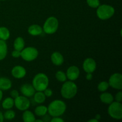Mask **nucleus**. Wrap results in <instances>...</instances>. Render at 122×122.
Returning <instances> with one entry per match:
<instances>
[{"label":"nucleus","instance_id":"nucleus-1","mask_svg":"<svg viewBox=\"0 0 122 122\" xmlns=\"http://www.w3.org/2000/svg\"><path fill=\"white\" fill-rule=\"evenodd\" d=\"M48 108V113L51 117H60L66 110L67 106L65 102L60 100H56L52 101L49 104Z\"/></svg>","mask_w":122,"mask_h":122},{"label":"nucleus","instance_id":"nucleus-2","mask_svg":"<svg viewBox=\"0 0 122 122\" xmlns=\"http://www.w3.org/2000/svg\"><path fill=\"white\" fill-rule=\"evenodd\" d=\"M61 95L64 98L70 100L77 93V86L73 81H65L61 88Z\"/></svg>","mask_w":122,"mask_h":122},{"label":"nucleus","instance_id":"nucleus-3","mask_svg":"<svg viewBox=\"0 0 122 122\" xmlns=\"http://www.w3.org/2000/svg\"><path fill=\"white\" fill-rule=\"evenodd\" d=\"M32 85L36 91H44L48 87V77L44 73H39L34 76Z\"/></svg>","mask_w":122,"mask_h":122},{"label":"nucleus","instance_id":"nucleus-4","mask_svg":"<svg viewBox=\"0 0 122 122\" xmlns=\"http://www.w3.org/2000/svg\"><path fill=\"white\" fill-rule=\"evenodd\" d=\"M96 13L99 19L102 20H106L113 16L115 13V10L113 6L110 5H100L97 8Z\"/></svg>","mask_w":122,"mask_h":122},{"label":"nucleus","instance_id":"nucleus-5","mask_svg":"<svg viewBox=\"0 0 122 122\" xmlns=\"http://www.w3.org/2000/svg\"><path fill=\"white\" fill-rule=\"evenodd\" d=\"M59 22L56 17H49L43 25V32L48 35H52L56 33L58 30Z\"/></svg>","mask_w":122,"mask_h":122},{"label":"nucleus","instance_id":"nucleus-6","mask_svg":"<svg viewBox=\"0 0 122 122\" xmlns=\"http://www.w3.org/2000/svg\"><path fill=\"white\" fill-rule=\"evenodd\" d=\"M108 113L110 116L115 120H121L122 119V105L117 101H113L109 104Z\"/></svg>","mask_w":122,"mask_h":122},{"label":"nucleus","instance_id":"nucleus-7","mask_svg":"<svg viewBox=\"0 0 122 122\" xmlns=\"http://www.w3.org/2000/svg\"><path fill=\"white\" fill-rule=\"evenodd\" d=\"M39 55V52L36 48L33 46H27L24 48L21 51L20 57L26 61H32L36 59Z\"/></svg>","mask_w":122,"mask_h":122},{"label":"nucleus","instance_id":"nucleus-8","mask_svg":"<svg viewBox=\"0 0 122 122\" xmlns=\"http://www.w3.org/2000/svg\"><path fill=\"white\" fill-rule=\"evenodd\" d=\"M14 106L20 111H25L28 110L30 106V100L26 97L23 95H19L14 99Z\"/></svg>","mask_w":122,"mask_h":122},{"label":"nucleus","instance_id":"nucleus-9","mask_svg":"<svg viewBox=\"0 0 122 122\" xmlns=\"http://www.w3.org/2000/svg\"><path fill=\"white\" fill-rule=\"evenodd\" d=\"M110 86L113 89L122 90V75L119 73H115L111 75L108 80Z\"/></svg>","mask_w":122,"mask_h":122},{"label":"nucleus","instance_id":"nucleus-10","mask_svg":"<svg viewBox=\"0 0 122 122\" xmlns=\"http://www.w3.org/2000/svg\"><path fill=\"white\" fill-rule=\"evenodd\" d=\"M83 70L86 73H92L95 71L97 69V63L92 58H87L83 61L82 64Z\"/></svg>","mask_w":122,"mask_h":122},{"label":"nucleus","instance_id":"nucleus-11","mask_svg":"<svg viewBox=\"0 0 122 122\" xmlns=\"http://www.w3.org/2000/svg\"><path fill=\"white\" fill-rule=\"evenodd\" d=\"M66 74L67 78L69 79V81H75L79 77L80 70L76 66H71L67 69Z\"/></svg>","mask_w":122,"mask_h":122},{"label":"nucleus","instance_id":"nucleus-12","mask_svg":"<svg viewBox=\"0 0 122 122\" xmlns=\"http://www.w3.org/2000/svg\"><path fill=\"white\" fill-rule=\"evenodd\" d=\"M20 92L23 96L28 98L33 97L36 90L32 84L25 83L20 87Z\"/></svg>","mask_w":122,"mask_h":122},{"label":"nucleus","instance_id":"nucleus-13","mask_svg":"<svg viewBox=\"0 0 122 122\" xmlns=\"http://www.w3.org/2000/svg\"><path fill=\"white\" fill-rule=\"evenodd\" d=\"M11 75L15 79H22L26 75V70L21 66H15L12 69Z\"/></svg>","mask_w":122,"mask_h":122},{"label":"nucleus","instance_id":"nucleus-14","mask_svg":"<svg viewBox=\"0 0 122 122\" xmlns=\"http://www.w3.org/2000/svg\"><path fill=\"white\" fill-rule=\"evenodd\" d=\"M51 60L52 61V64H54L57 66H60L62 65L64 63V57L63 55L59 52H54L51 56Z\"/></svg>","mask_w":122,"mask_h":122},{"label":"nucleus","instance_id":"nucleus-15","mask_svg":"<svg viewBox=\"0 0 122 122\" xmlns=\"http://www.w3.org/2000/svg\"><path fill=\"white\" fill-rule=\"evenodd\" d=\"M28 33L32 36H39L42 33V27L38 25H32L28 27Z\"/></svg>","mask_w":122,"mask_h":122},{"label":"nucleus","instance_id":"nucleus-16","mask_svg":"<svg viewBox=\"0 0 122 122\" xmlns=\"http://www.w3.org/2000/svg\"><path fill=\"white\" fill-rule=\"evenodd\" d=\"M100 100L102 103L105 104H110L114 100L113 95L110 92H103L100 96Z\"/></svg>","mask_w":122,"mask_h":122},{"label":"nucleus","instance_id":"nucleus-17","mask_svg":"<svg viewBox=\"0 0 122 122\" xmlns=\"http://www.w3.org/2000/svg\"><path fill=\"white\" fill-rule=\"evenodd\" d=\"M12 87V82L10 79L5 77H0V89L7 91Z\"/></svg>","mask_w":122,"mask_h":122},{"label":"nucleus","instance_id":"nucleus-18","mask_svg":"<svg viewBox=\"0 0 122 122\" xmlns=\"http://www.w3.org/2000/svg\"><path fill=\"white\" fill-rule=\"evenodd\" d=\"M8 52V46L5 41L0 39V61L6 57Z\"/></svg>","mask_w":122,"mask_h":122},{"label":"nucleus","instance_id":"nucleus-19","mask_svg":"<svg viewBox=\"0 0 122 122\" xmlns=\"http://www.w3.org/2000/svg\"><path fill=\"white\" fill-rule=\"evenodd\" d=\"M14 50L21 51L25 48V42L22 37L19 36L15 39L13 43Z\"/></svg>","mask_w":122,"mask_h":122},{"label":"nucleus","instance_id":"nucleus-20","mask_svg":"<svg viewBox=\"0 0 122 122\" xmlns=\"http://www.w3.org/2000/svg\"><path fill=\"white\" fill-rule=\"evenodd\" d=\"M22 119L25 122H35L36 120L35 116L31 111L26 110L23 111Z\"/></svg>","mask_w":122,"mask_h":122},{"label":"nucleus","instance_id":"nucleus-21","mask_svg":"<svg viewBox=\"0 0 122 122\" xmlns=\"http://www.w3.org/2000/svg\"><path fill=\"white\" fill-rule=\"evenodd\" d=\"M33 100L37 104H41L46 100V96L43 91H36L33 95Z\"/></svg>","mask_w":122,"mask_h":122},{"label":"nucleus","instance_id":"nucleus-22","mask_svg":"<svg viewBox=\"0 0 122 122\" xmlns=\"http://www.w3.org/2000/svg\"><path fill=\"white\" fill-rule=\"evenodd\" d=\"M14 106V99L11 97H7L5 98L2 102V107L5 110L11 109Z\"/></svg>","mask_w":122,"mask_h":122},{"label":"nucleus","instance_id":"nucleus-23","mask_svg":"<svg viewBox=\"0 0 122 122\" xmlns=\"http://www.w3.org/2000/svg\"><path fill=\"white\" fill-rule=\"evenodd\" d=\"M10 36V32L7 27L4 26L0 27V39L4 41L8 40Z\"/></svg>","mask_w":122,"mask_h":122},{"label":"nucleus","instance_id":"nucleus-24","mask_svg":"<svg viewBox=\"0 0 122 122\" xmlns=\"http://www.w3.org/2000/svg\"><path fill=\"white\" fill-rule=\"evenodd\" d=\"M48 113V108L45 106L41 105L35 109V114L38 117H42Z\"/></svg>","mask_w":122,"mask_h":122},{"label":"nucleus","instance_id":"nucleus-25","mask_svg":"<svg viewBox=\"0 0 122 122\" xmlns=\"http://www.w3.org/2000/svg\"><path fill=\"white\" fill-rule=\"evenodd\" d=\"M56 78L58 81L60 82H64L67 81L66 74L63 71H58L56 73Z\"/></svg>","mask_w":122,"mask_h":122},{"label":"nucleus","instance_id":"nucleus-26","mask_svg":"<svg viewBox=\"0 0 122 122\" xmlns=\"http://www.w3.org/2000/svg\"><path fill=\"white\" fill-rule=\"evenodd\" d=\"M4 115V118L6 120H13L15 118V113L14 111L12 110L9 109V110H7L4 113V114H3Z\"/></svg>","mask_w":122,"mask_h":122},{"label":"nucleus","instance_id":"nucleus-27","mask_svg":"<svg viewBox=\"0 0 122 122\" xmlns=\"http://www.w3.org/2000/svg\"><path fill=\"white\" fill-rule=\"evenodd\" d=\"M109 84H108V82L106 81H102V82H100L99 84L98 85V90L100 92H106L107 89L109 88Z\"/></svg>","mask_w":122,"mask_h":122},{"label":"nucleus","instance_id":"nucleus-28","mask_svg":"<svg viewBox=\"0 0 122 122\" xmlns=\"http://www.w3.org/2000/svg\"><path fill=\"white\" fill-rule=\"evenodd\" d=\"M86 3L90 7L97 8L100 5V0H86Z\"/></svg>","mask_w":122,"mask_h":122},{"label":"nucleus","instance_id":"nucleus-29","mask_svg":"<svg viewBox=\"0 0 122 122\" xmlns=\"http://www.w3.org/2000/svg\"><path fill=\"white\" fill-rule=\"evenodd\" d=\"M43 92L44 93V94H45V95L46 96V97H50L52 96V94H53V92H52V89L48 88H46V89L43 91Z\"/></svg>","mask_w":122,"mask_h":122},{"label":"nucleus","instance_id":"nucleus-30","mask_svg":"<svg viewBox=\"0 0 122 122\" xmlns=\"http://www.w3.org/2000/svg\"><path fill=\"white\" fill-rule=\"evenodd\" d=\"M114 100H116V101H117V102H121L122 101V92L121 90H120V91L118 92L116 94L115 98Z\"/></svg>","mask_w":122,"mask_h":122},{"label":"nucleus","instance_id":"nucleus-31","mask_svg":"<svg viewBox=\"0 0 122 122\" xmlns=\"http://www.w3.org/2000/svg\"><path fill=\"white\" fill-rule=\"evenodd\" d=\"M19 95V92H18V91L16 90V89H13V90H12L10 92V96L11 97L13 98V99L17 97Z\"/></svg>","mask_w":122,"mask_h":122},{"label":"nucleus","instance_id":"nucleus-32","mask_svg":"<svg viewBox=\"0 0 122 122\" xmlns=\"http://www.w3.org/2000/svg\"><path fill=\"white\" fill-rule=\"evenodd\" d=\"M20 54H21V51H17V50H14L13 52H11L12 57L14 58H19L20 57Z\"/></svg>","mask_w":122,"mask_h":122},{"label":"nucleus","instance_id":"nucleus-33","mask_svg":"<svg viewBox=\"0 0 122 122\" xmlns=\"http://www.w3.org/2000/svg\"><path fill=\"white\" fill-rule=\"evenodd\" d=\"M51 122H64V120L60 117H54L50 120Z\"/></svg>","mask_w":122,"mask_h":122},{"label":"nucleus","instance_id":"nucleus-34","mask_svg":"<svg viewBox=\"0 0 122 122\" xmlns=\"http://www.w3.org/2000/svg\"><path fill=\"white\" fill-rule=\"evenodd\" d=\"M51 116L50 115V114H47V113H46L45 115H44V116H42V121L43 122H50V120H51Z\"/></svg>","mask_w":122,"mask_h":122},{"label":"nucleus","instance_id":"nucleus-35","mask_svg":"<svg viewBox=\"0 0 122 122\" xmlns=\"http://www.w3.org/2000/svg\"><path fill=\"white\" fill-rule=\"evenodd\" d=\"M93 78V75L92 73H87L86 75V79L88 81H91Z\"/></svg>","mask_w":122,"mask_h":122},{"label":"nucleus","instance_id":"nucleus-36","mask_svg":"<svg viewBox=\"0 0 122 122\" xmlns=\"http://www.w3.org/2000/svg\"><path fill=\"white\" fill-rule=\"evenodd\" d=\"M4 120V115L2 114V113L1 112H0V122H2Z\"/></svg>","mask_w":122,"mask_h":122},{"label":"nucleus","instance_id":"nucleus-37","mask_svg":"<svg viewBox=\"0 0 122 122\" xmlns=\"http://www.w3.org/2000/svg\"><path fill=\"white\" fill-rule=\"evenodd\" d=\"M88 122H98L99 120H98L97 119H96L95 118H94V119H90V120H89L88 121Z\"/></svg>","mask_w":122,"mask_h":122},{"label":"nucleus","instance_id":"nucleus-38","mask_svg":"<svg viewBox=\"0 0 122 122\" xmlns=\"http://www.w3.org/2000/svg\"><path fill=\"white\" fill-rule=\"evenodd\" d=\"M2 97H3V92H2V91L0 89V102L2 100Z\"/></svg>","mask_w":122,"mask_h":122},{"label":"nucleus","instance_id":"nucleus-39","mask_svg":"<svg viewBox=\"0 0 122 122\" xmlns=\"http://www.w3.org/2000/svg\"><path fill=\"white\" fill-rule=\"evenodd\" d=\"M101 115H100V114H97L96 116H95V118L96 119H97L98 120H100V119H101Z\"/></svg>","mask_w":122,"mask_h":122},{"label":"nucleus","instance_id":"nucleus-40","mask_svg":"<svg viewBox=\"0 0 122 122\" xmlns=\"http://www.w3.org/2000/svg\"><path fill=\"white\" fill-rule=\"evenodd\" d=\"M35 122H43L42 119H36Z\"/></svg>","mask_w":122,"mask_h":122},{"label":"nucleus","instance_id":"nucleus-41","mask_svg":"<svg viewBox=\"0 0 122 122\" xmlns=\"http://www.w3.org/2000/svg\"><path fill=\"white\" fill-rule=\"evenodd\" d=\"M0 1H5V0H0Z\"/></svg>","mask_w":122,"mask_h":122}]
</instances>
